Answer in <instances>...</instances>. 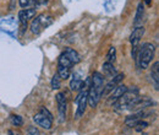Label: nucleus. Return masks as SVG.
<instances>
[{
  "label": "nucleus",
  "mask_w": 159,
  "mask_h": 135,
  "mask_svg": "<svg viewBox=\"0 0 159 135\" xmlns=\"http://www.w3.org/2000/svg\"><path fill=\"white\" fill-rule=\"evenodd\" d=\"M103 87H104V77L103 75L96 71L91 77V85L87 91V102L89 103L91 107H96L99 102L102 94H103Z\"/></svg>",
  "instance_id": "obj_1"
},
{
  "label": "nucleus",
  "mask_w": 159,
  "mask_h": 135,
  "mask_svg": "<svg viewBox=\"0 0 159 135\" xmlns=\"http://www.w3.org/2000/svg\"><path fill=\"white\" fill-rule=\"evenodd\" d=\"M151 76H152L153 81H154V87H156V90H158V86H159V63L158 61H156L154 65L152 66Z\"/></svg>",
  "instance_id": "obj_14"
},
{
  "label": "nucleus",
  "mask_w": 159,
  "mask_h": 135,
  "mask_svg": "<svg viewBox=\"0 0 159 135\" xmlns=\"http://www.w3.org/2000/svg\"><path fill=\"white\" fill-rule=\"evenodd\" d=\"M103 71H104V75H107V76L113 77L116 75V69L114 68V65L111 63H108V61H105L103 64Z\"/></svg>",
  "instance_id": "obj_16"
},
{
  "label": "nucleus",
  "mask_w": 159,
  "mask_h": 135,
  "mask_svg": "<svg viewBox=\"0 0 159 135\" xmlns=\"http://www.w3.org/2000/svg\"><path fill=\"white\" fill-rule=\"evenodd\" d=\"M83 86V80L79 75H74V79L70 81V87L72 91H80Z\"/></svg>",
  "instance_id": "obj_15"
},
{
  "label": "nucleus",
  "mask_w": 159,
  "mask_h": 135,
  "mask_svg": "<svg viewBox=\"0 0 159 135\" xmlns=\"http://www.w3.org/2000/svg\"><path fill=\"white\" fill-rule=\"evenodd\" d=\"M67 58L71 60V63L72 64H77L81 61V57H80V54L75 51V49H72V48H66L64 52H62Z\"/></svg>",
  "instance_id": "obj_13"
},
{
  "label": "nucleus",
  "mask_w": 159,
  "mask_h": 135,
  "mask_svg": "<svg viewBox=\"0 0 159 135\" xmlns=\"http://www.w3.org/2000/svg\"><path fill=\"white\" fill-rule=\"evenodd\" d=\"M144 16V5L142 2H139V6H137V12H136V16H135V25L137 26L139 22H142V19Z\"/></svg>",
  "instance_id": "obj_18"
},
{
  "label": "nucleus",
  "mask_w": 159,
  "mask_h": 135,
  "mask_svg": "<svg viewBox=\"0 0 159 135\" xmlns=\"http://www.w3.org/2000/svg\"><path fill=\"white\" fill-rule=\"evenodd\" d=\"M9 134H10V135H14V133H12V132L10 130V132H9Z\"/></svg>",
  "instance_id": "obj_27"
},
{
  "label": "nucleus",
  "mask_w": 159,
  "mask_h": 135,
  "mask_svg": "<svg viewBox=\"0 0 159 135\" xmlns=\"http://www.w3.org/2000/svg\"><path fill=\"white\" fill-rule=\"evenodd\" d=\"M143 1H144V2H146V4H147V5H149V4H151V2H152V0H143Z\"/></svg>",
  "instance_id": "obj_26"
},
{
  "label": "nucleus",
  "mask_w": 159,
  "mask_h": 135,
  "mask_svg": "<svg viewBox=\"0 0 159 135\" xmlns=\"http://www.w3.org/2000/svg\"><path fill=\"white\" fill-rule=\"evenodd\" d=\"M27 135H40V133L36 127H30L27 129Z\"/></svg>",
  "instance_id": "obj_23"
},
{
  "label": "nucleus",
  "mask_w": 159,
  "mask_h": 135,
  "mask_svg": "<svg viewBox=\"0 0 159 135\" xmlns=\"http://www.w3.org/2000/svg\"><path fill=\"white\" fill-rule=\"evenodd\" d=\"M144 35V27L143 26H137L134 32L131 33V37H130V42L132 44V58H136V54H137V51H139V44L141 42V39Z\"/></svg>",
  "instance_id": "obj_6"
},
{
  "label": "nucleus",
  "mask_w": 159,
  "mask_h": 135,
  "mask_svg": "<svg viewBox=\"0 0 159 135\" xmlns=\"http://www.w3.org/2000/svg\"><path fill=\"white\" fill-rule=\"evenodd\" d=\"M57 103H58V112H59L60 122H65L66 119V109H67V99L65 97V94L59 92L57 95Z\"/></svg>",
  "instance_id": "obj_8"
},
{
  "label": "nucleus",
  "mask_w": 159,
  "mask_h": 135,
  "mask_svg": "<svg viewBox=\"0 0 159 135\" xmlns=\"http://www.w3.org/2000/svg\"><path fill=\"white\" fill-rule=\"evenodd\" d=\"M40 113H42V114H44L45 117H48V118H50V119L53 120V116H52V113H50V112H49L47 108L42 107V108H40Z\"/></svg>",
  "instance_id": "obj_24"
},
{
  "label": "nucleus",
  "mask_w": 159,
  "mask_h": 135,
  "mask_svg": "<svg viewBox=\"0 0 159 135\" xmlns=\"http://www.w3.org/2000/svg\"><path fill=\"white\" fill-rule=\"evenodd\" d=\"M52 22H53V19L50 16H45L44 14L39 15V16H37L36 19L32 21V23H31V31H32V33L38 35L43 28L48 27Z\"/></svg>",
  "instance_id": "obj_4"
},
{
  "label": "nucleus",
  "mask_w": 159,
  "mask_h": 135,
  "mask_svg": "<svg viewBox=\"0 0 159 135\" xmlns=\"http://www.w3.org/2000/svg\"><path fill=\"white\" fill-rule=\"evenodd\" d=\"M50 85H52V89H53V90H59L60 89V86H61V79L59 77L58 74H55V75L53 76Z\"/></svg>",
  "instance_id": "obj_20"
},
{
  "label": "nucleus",
  "mask_w": 159,
  "mask_h": 135,
  "mask_svg": "<svg viewBox=\"0 0 159 135\" xmlns=\"http://www.w3.org/2000/svg\"><path fill=\"white\" fill-rule=\"evenodd\" d=\"M151 104H153V101L152 99H149L147 97L137 96L127 104V109H130V111H139V109H142V108L149 107Z\"/></svg>",
  "instance_id": "obj_7"
},
{
  "label": "nucleus",
  "mask_w": 159,
  "mask_h": 135,
  "mask_svg": "<svg viewBox=\"0 0 159 135\" xmlns=\"http://www.w3.org/2000/svg\"><path fill=\"white\" fill-rule=\"evenodd\" d=\"M87 91L88 87L82 86V89L80 90L79 97L76 98V103H77V109H76V118L79 119L86 112V107H87Z\"/></svg>",
  "instance_id": "obj_5"
},
{
  "label": "nucleus",
  "mask_w": 159,
  "mask_h": 135,
  "mask_svg": "<svg viewBox=\"0 0 159 135\" xmlns=\"http://www.w3.org/2000/svg\"><path fill=\"white\" fill-rule=\"evenodd\" d=\"M33 120H34V123L37 125H39V127L44 128V129H50L52 125H53V120L50 118L45 117L44 114H42L40 112L38 114H36V116L33 117Z\"/></svg>",
  "instance_id": "obj_11"
},
{
  "label": "nucleus",
  "mask_w": 159,
  "mask_h": 135,
  "mask_svg": "<svg viewBox=\"0 0 159 135\" xmlns=\"http://www.w3.org/2000/svg\"><path fill=\"white\" fill-rule=\"evenodd\" d=\"M34 16H36V9H23L19 12V19L22 26V33L27 28V22L31 19H33Z\"/></svg>",
  "instance_id": "obj_9"
},
{
  "label": "nucleus",
  "mask_w": 159,
  "mask_h": 135,
  "mask_svg": "<svg viewBox=\"0 0 159 135\" xmlns=\"http://www.w3.org/2000/svg\"><path fill=\"white\" fill-rule=\"evenodd\" d=\"M147 127H148V123H147V122H143V120H139V122L134 125V128H135L137 132H141V130L146 129Z\"/></svg>",
  "instance_id": "obj_22"
},
{
  "label": "nucleus",
  "mask_w": 159,
  "mask_h": 135,
  "mask_svg": "<svg viewBox=\"0 0 159 135\" xmlns=\"http://www.w3.org/2000/svg\"><path fill=\"white\" fill-rule=\"evenodd\" d=\"M127 91V87L125 86V85H118L113 91H111V95H110V101H116V99H119L120 97L122 96L125 92Z\"/></svg>",
  "instance_id": "obj_12"
},
{
  "label": "nucleus",
  "mask_w": 159,
  "mask_h": 135,
  "mask_svg": "<svg viewBox=\"0 0 159 135\" xmlns=\"http://www.w3.org/2000/svg\"><path fill=\"white\" fill-rule=\"evenodd\" d=\"M137 96H139V89H137V87H135V86L131 87V89L127 87V91L120 97L119 99L115 101L114 107H115L116 109H120V111L126 109V108H127V104H129L134 98H136Z\"/></svg>",
  "instance_id": "obj_3"
},
{
  "label": "nucleus",
  "mask_w": 159,
  "mask_h": 135,
  "mask_svg": "<svg viewBox=\"0 0 159 135\" xmlns=\"http://www.w3.org/2000/svg\"><path fill=\"white\" fill-rule=\"evenodd\" d=\"M154 52H156V47L152 43H144L136 54V61H137V66L139 69H147L149 66V64L152 63V60L154 58Z\"/></svg>",
  "instance_id": "obj_2"
},
{
  "label": "nucleus",
  "mask_w": 159,
  "mask_h": 135,
  "mask_svg": "<svg viewBox=\"0 0 159 135\" xmlns=\"http://www.w3.org/2000/svg\"><path fill=\"white\" fill-rule=\"evenodd\" d=\"M11 123L16 127H21L23 124V119L21 116H17V114H12L11 116Z\"/></svg>",
  "instance_id": "obj_21"
},
{
  "label": "nucleus",
  "mask_w": 159,
  "mask_h": 135,
  "mask_svg": "<svg viewBox=\"0 0 159 135\" xmlns=\"http://www.w3.org/2000/svg\"><path fill=\"white\" fill-rule=\"evenodd\" d=\"M30 5V0H20V6L21 7H27Z\"/></svg>",
  "instance_id": "obj_25"
},
{
  "label": "nucleus",
  "mask_w": 159,
  "mask_h": 135,
  "mask_svg": "<svg viewBox=\"0 0 159 135\" xmlns=\"http://www.w3.org/2000/svg\"><path fill=\"white\" fill-rule=\"evenodd\" d=\"M72 63H71V60L67 58L64 53H61L59 55V59H58V66H61V68H72Z\"/></svg>",
  "instance_id": "obj_17"
},
{
  "label": "nucleus",
  "mask_w": 159,
  "mask_h": 135,
  "mask_svg": "<svg viewBox=\"0 0 159 135\" xmlns=\"http://www.w3.org/2000/svg\"><path fill=\"white\" fill-rule=\"evenodd\" d=\"M124 77H125L124 74H116L115 76H113V79L103 87V94H102V95H104V96H105V95H109V94L119 85L120 82H121V80H122Z\"/></svg>",
  "instance_id": "obj_10"
},
{
  "label": "nucleus",
  "mask_w": 159,
  "mask_h": 135,
  "mask_svg": "<svg viewBox=\"0 0 159 135\" xmlns=\"http://www.w3.org/2000/svg\"><path fill=\"white\" fill-rule=\"evenodd\" d=\"M116 58V48L115 47H110L109 51H108V54H107V61L108 63H114Z\"/></svg>",
  "instance_id": "obj_19"
}]
</instances>
